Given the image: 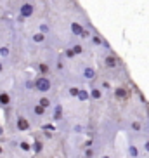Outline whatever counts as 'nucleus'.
Listing matches in <instances>:
<instances>
[{
    "label": "nucleus",
    "mask_w": 149,
    "mask_h": 158,
    "mask_svg": "<svg viewBox=\"0 0 149 158\" xmlns=\"http://www.w3.org/2000/svg\"><path fill=\"white\" fill-rule=\"evenodd\" d=\"M33 84H35V89H37L38 92H43V94L50 92V89H52L50 78H49V77H45V75H38Z\"/></svg>",
    "instance_id": "f257e3e1"
},
{
    "label": "nucleus",
    "mask_w": 149,
    "mask_h": 158,
    "mask_svg": "<svg viewBox=\"0 0 149 158\" xmlns=\"http://www.w3.org/2000/svg\"><path fill=\"white\" fill-rule=\"evenodd\" d=\"M33 14H35V7H33V4H30V2H24V4L19 7V16H21V19H28V18H31Z\"/></svg>",
    "instance_id": "f03ea898"
},
{
    "label": "nucleus",
    "mask_w": 149,
    "mask_h": 158,
    "mask_svg": "<svg viewBox=\"0 0 149 158\" xmlns=\"http://www.w3.org/2000/svg\"><path fill=\"white\" fill-rule=\"evenodd\" d=\"M104 64H106V68H109V70H116L118 66H120V61L116 59V56L115 54H106V57H104Z\"/></svg>",
    "instance_id": "7ed1b4c3"
},
{
    "label": "nucleus",
    "mask_w": 149,
    "mask_h": 158,
    "mask_svg": "<svg viewBox=\"0 0 149 158\" xmlns=\"http://www.w3.org/2000/svg\"><path fill=\"white\" fill-rule=\"evenodd\" d=\"M95 75H97V73H95V68H92L90 64H87L83 70H82V78L87 80V82L94 80V78H95Z\"/></svg>",
    "instance_id": "20e7f679"
},
{
    "label": "nucleus",
    "mask_w": 149,
    "mask_h": 158,
    "mask_svg": "<svg viewBox=\"0 0 149 158\" xmlns=\"http://www.w3.org/2000/svg\"><path fill=\"white\" fill-rule=\"evenodd\" d=\"M16 127H18V130H21V132H26V130H30V122L26 120L24 116H18Z\"/></svg>",
    "instance_id": "39448f33"
},
{
    "label": "nucleus",
    "mask_w": 149,
    "mask_h": 158,
    "mask_svg": "<svg viewBox=\"0 0 149 158\" xmlns=\"http://www.w3.org/2000/svg\"><path fill=\"white\" fill-rule=\"evenodd\" d=\"M90 99H95V101H99V99H103V96H104V92H103V89L101 87H92L90 89Z\"/></svg>",
    "instance_id": "423d86ee"
},
{
    "label": "nucleus",
    "mask_w": 149,
    "mask_h": 158,
    "mask_svg": "<svg viewBox=\"0 0 149 158\" xmlns=\"http://www.w3.org/2000/svg\"><path fill=\"white\" fill-rule=\"evenodd\" d=\"M31 40H33L35 44H45V42H47V35L37 31V33H33V35H31Z\"/></svg>",
    "instance_id": "0eeeda50"
},
{
    "label": "nucleus",
    "mask_w": 149,
    "mask_h": 158,
    "mask_svg": "<svg viewBox=\"0 0 149 158\" xmlns=\"http://www.w3.org/2000/svg\"><path fill=\"white\" fill-rule=\"evenodd\" d=\"M128 96H130V92H128V90H127L123 85L116 89V98H118V99H127Z\"/></svg>",
    "instance_id": "6e6552de"
},
{
    "label": "nucleus",
    "mask_w": 149,
    "mask_h": 158,
    "mask_svg": "<svg viewBox=\"0 0 149 158\" xmlns=\"http://www.w3.org/2000/svg\"><path fill=\"white\" fill-rule=\"evenodd\" d=\"M38 104H40V106L43 108V110H49V108L52 106V101L49 98H47V96H42V98L38 99Z\"/></svg>",
    "instance_id": "1a4fd4ad"
},
{
    "label": "nucleus",
    "mask_w": 149,
    "mask_h": 158,
    "mask_svg": "<svg viewBox=\"0 0 149 158\" xmlns=\"http://www.w3.org/2000/svg\"><path fill=\"white\" fill-rule=\"evenodd\" d=\"M128 155H130V158H139V155H140V151H139V148L135 146V144H128Z\"/></svg>",
    "instance_id": "9d476101"
},
{
    "label": "nucleus",
    "mask_w": 149,
    "mask_h": 158,
    "mask_svg": "<svg viewBox=\"0 0 149 158\" xmlns=\"http://www.w3.org/2000/svg\"><path fill=\"white\" fill-rule=\"evenodd\" d=\"M70 49L74 52V56H82V54L85 52V47L82 45V44H74V45H71Z\"/></svg>",
    "instance_id": "9b49d317"
},
{
    "label": "nucleus",
    "mask_w": 149,
    "mask_h": 158,
    "mask_svg": "<svg viewBox=\"0 0 149 158\" xmlns=\"http://www.w3.org/2000/svg\"><path fill=\"white\" fill-rule=\"evenodd\" d=\"M90 38H92V44H94V45H97V47H101V45L104 44L103 37H101V35H99L97 31H94V35H92Z\"/></svg>",
    "instance_id": "f8f14e48"
},
{
    "label": "nucleus",
    "mask_w": 149,
    "mask_h": 158,
    "mask_svg": "<svg viewBox=\"0 0 149 158\" xmlns=\"http://www.w3.org/2000/svg\"><path fill=\"white\" fill-rule=\"evenodd\" d=\"M10 102V96H9V92H0V104H2V106H7V104H9Z\"/></svg>",
    "instance_id": "ddd939ff"
},
{
    "label": "nucleus",
    "mask_w": 149,
    "mask_h": 158,
    "mask_svg": "<svg viewBox=\"0 0 149 158\" xmlns=\"http://www.w3.org/2000/svg\"><path fill=\"white\" fill-rule=\"evenodd\" d=\"M45 111H47V110H43L40 104H35V106H33V113H35L37 116H43V115H45Z\"/></svg>",
    "instance_id": "4468645a"
},
{
    "label": "nucleus",
    "mask_w": 149,
    "mask_h": 158,
    "mask_svg": "<svg viewBox=\"0 0 149 158\" xmlns=\"http://www.w3.org/2000/svg\"><path fill=\"white\" fill-rule=\"evenodd\" d=\"M132 130H134V132H140V130H142V122L132 120Z\"/></svg>",
    "instance_id": "2eb2a0df"
},
{
    "label": "nucleus",
    "mask_w": 149,
    "mask_h": 158,
    "mask_svg": "<svg viewBox=\"0 0 149 158\" xmlns=\"http://www.w3.org/2000/svg\"><path fill=\"white\" fill-rule=\"evenodd\" d=\"M10 56V49L7 45H2L0 47V57H9Z\"/></svg>",
    "instance_id": "dca6fc26"
},
{
    "label": "nucleus",
    "mask_w": 149,
    "mask_h": 158,
    "mask_svg": "<svg viewBox=\"0 0 149 158\" xmlns=\"http://www.w3.org/2000/svg\"><path fill=\"white\" fill-rule=\"evenodd\" d=\"M76 98H78L80 101H87V99H89L90 96H89V92H87V90H83V89H80V92H78V96H76Z\"/></svg>",
    "instance_id": "f3484780"
},
{
    "label": "nucleus",
    "mask_w": 149,
    "mask_h": 158,
    "mask_svg": "<svg viewBox=\"0 0 149 158\" xmlns=\"http://www.w3.org/2000/svg\"><path fill=\"white\" fill-rule=\"evenodd\" d=\"M61 116H62V108L57 104V106H56V111H54V120L59 122V120H61Z\"/></svg>",
    "instance_id": "a211bd4d"
},
{
    "label": "nucleus",
    "mask_w": 149,
    "mask_h": 158,
    "mask_svg": "<svg viewBox=\"0 0 149 158\" xmlns=\"http://www.w3.org/2000/svg\"><path fill=\"white\" fill-rule=\"evenodd\" d=\"M38 31H40V33H43V35H47V33L50 31V28H49V24L42 23V24H40V26H38Z\"/></svg>",
    "instance_id": "6ab92c4d"
},
{
    "label": "nucleus",
    "mask_w": 149,
    "mask_h": 158,
    "mask_svg": "<svg viewBox=\"0 0 149 158\" xmlns=\"http://www.w3.org/2000/svg\"><path fill=\"white\" fill-rule=\"evenodd\" d=\"M19 148L23 149V151H30V149H31V144L26 143V141H21V143H19Z\"/></svg>",
    "instance_id": "aec40b11"
},
{
    "label": "nucleus",
    "mask_w": 149,
    "mask_h": 158,
    "mask_svg": "<svg viewBox=\"0 0 149 158\" xmlns=\"http://www.w3.org/2000/svg\"><path fill=\"white\" fill-rule=\"evenodd\" d=\"M68 92H70L71 98H76L78 92H80V87H70V89H68Z\"/></svg>",
    "instance_id": "412c9836"
},
{
    "label": "nucleus",
    "mask_w": 149,
    "mask_h": 158,
    "mask_svg": "<svg viewBox=\"0 0 149 158\" xmlns=\"http://www.w3.org/2000/svg\"><path fill=\"white\" fill-rule=\"evenodd\" d=\"M33 149H35V153H40L43 149V144L40 143V141H35V144H33Z\"/></svg>",
    "instance_id": "4be33fe9"
},
{
    "label": "nucleus",
    "mask_w": 149,
    "mask_h": 158,
    "mask_svg": "<svg viewBox=\"0 0 149 158\" xmlns=\"http://www.w3.org/2000/svg\"><path fill=\"white\" fill-rule=\"evenodd\" d=\"M101 85H103V92L104 90H111V84H109V82H106V80H103V82H101Z\"/></svg>",
    "instance_id": "5701e85b"
},
{
    "label": "nucleus",
    "mask_w": 149,
    "mask_h": 158,
    "mask_svg": "<svg viewBox=\"0 0 149 158\" xmlns=\"http://www.w3.org/2000/svg\"><path fill=\"white\" fill-rule=\"evenodd\" d=\"M64 56H66V57H70V59H73V57H76V56H74V52L71 51V49H66Z\"/></svg>",
    "instance_id": "b1692460"
},
{
    "label": "nucleus",
    "mask_w": 149,
    "mask_h": 158,
    "mask_svg": "<svg viewBox=\"0 0 149 158\" xmlns=\"http://www.w3.org/2000/svg\"><path fill=\"white\" fill-rule=\"evenodd\" d=\"M144 149H146V151H147V153H149V139H147V141H146V143H144Z\"/></svg>",
    "instance_id": "393cba45"
},
{
    "label": "nucleus",
    "mask_w": 149,
    "mask_h": 158,
    "mask_svg": "<svg viewBox=\"0 0 149 158\" xmlns=\"http://www.w3.org/2000/svg\"><path fill=\"white\" fill-rule=\"evenodd\" d=\"M4 68H5V66H4V63H2V61H0V73H2V71H4Z\"/></svg>",
    "instance_id": "a878e982"
},
{
    "label": "nucleus",
    "mask_w": 149,
    "mask_h": 158,
    "mask_svg": "<svg viewBox=\"0 0 149 158\" xmlns=\"http://www.w3.org/2000/svg\"><path fill=\"white\" fill-rule=\"evenodd\" d=\"M2 134H4V129H2V127H0V135H2Z\"/></svg>",
    "instance_id": "bb28decb"
},
{
    "label": "nucleus",
    "mask_w": 149,
    "mask_h": 158,
    "mask_svg": "<svg viewBox=\"0 0 149 158\" xmlns=\"http://www.w3.org/2000/svg\"><path fill=\"white\" fill-rule=\"evenodd\" d=\"M2 153H4V149H2V146H0V155H2Z\"/></svg>",
    "instance_id": "cd10ccee"
},
{
    "label": "nucleus",
    "mask_w": 149,
    "mask_h": 158,
    "mask_svg": "<svg viewBox=\"0 0 149 158\" xmlns=\"http://www.w3.org/2000/svg\"><path fill=\"white\" fill-rule=\"evenodd\" d=\"M103 158H109V155H104V156Z\"/></svg>",
    "instance_id": "c85d7f7f"
}]
</instances>
